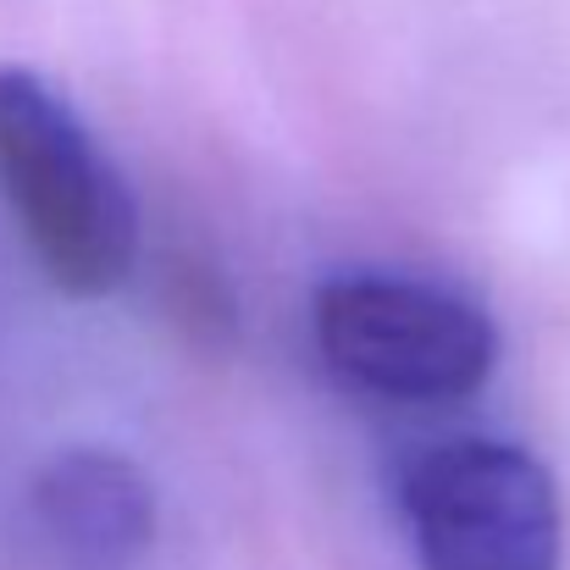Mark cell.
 Here are the masks:
<instances>
[{"label": "cell", "mask_w": 570, "mask_h": 570, "mask_svg": "<svg viewBox=\"0 0 570 570\" xmlns=\"http://www.w3.org/2000/svg\"><path fill=\"white\" fill-rule=\"evenodd\" d=\"M0 199L61 294L100 299L128 283L134 194L72 100L28 67H0Z\"/></svg>", "instance_id": "1"}, {"label": "cell", "mask_w": 570, "mask_h": 570, "mask_svg": "<svg viewBox=\"0 0 570 570\" xmlns=\"http://www.w3.org/2000/svg\"><path fill=\"white\" fill-rule=\"evenodd\" d=\"M311 333L327 372L393 404L465 399L493 377V316L426 277L350 272L316 288Z\"/></svg>", "instance_id": "2"}, {"label": "cell", "mask_w": 570, "mask_h": 570, "mask_svg": "<svg viewBox=\"0 0 570 570\" xmlns=\"http://www.w3.org/2000/svg\"><path fill=\"white\" fill-rule=\"evenodd\" d=\"M421 570H566V504L554 471L504 438H449L399 482Z\"/></svg>", "instance_id": "3"}, {"label": "cell", "mask_w": 570, "mask_h": 570, "mask_svg": "<svg viewBox=\"0 0 570 570\" xmlns=\"http://www.w3.org/2000/svg\"><path fill=\"white\" fill-rule=\"evenodd\" d=\"M28 527L50 570H139L156 543V488L117 449H61L28 482Z\"/></svg>", "instance_id": "4"}]
</instances>
